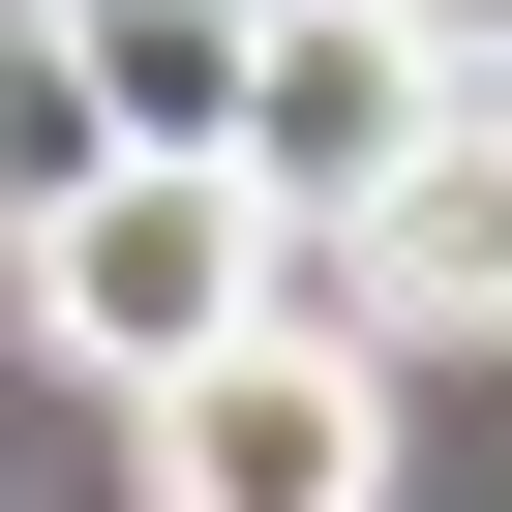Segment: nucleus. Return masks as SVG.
Wrapping results in <instances>:
<instances>
[{
  "instance_id": "obj_1",
  "label": "nucleus",
  "mask_w": 512,
  "mask_h": 512,
  "mask_svg": "<svg viewBox=\"0 0 512 512\" xmlns=\"http://www.w3.org/2000/svg\"><path fill=\"white\" fill-rule=\"evenodd\" d=\"M272 302H302V272H272V211H241V181H91V211L31 241V332H61L121 422H151L181 362H241Z\"/></svg>"
},
{
  "instance_id": "obj_2",
  "label": "nucleus",
  "mask_w": 512,
  "mask_h": 512,
  "mask_svg": "<svg viewBox=\"0 0 512 512\" xmlns=\"http://www.w3.org/2000/svg\"><path fill=\"white\" fill-rule=\"evenodd\" d=\"M121 452H151V512H392V362L332 302H272L241 362H181Z\"/></svg>"
},
{
  "instance_id": "obj_3",
  "label": "nucleus",
  "mask_w": 512,
  "mask_h": 512,
  "mask_svg": "<svg viewBox=\"0 0 512 512\" xmlns=\"http://www.w3.org/2000/svg\"><path fill=\"white\" fill-rule=\"evenodd\" d=\"M302 302H332L362 362H512V121H482V91H452V121L392 151V211L332 241Z\"/></svg>"
},
{
  "instance_id": "obj_4",
  "label": "nucleus",
  "mask_w": 512,
  "mask_h": 512,
  "mask_svg": "<svg viewBox=\"0 0 512 512\" xmlns=\"http://www.w3.org/2000/svg\"><path fill=\"white\" fill-rule=\"evenodd\" d=\"M452 91L362 31V0H272V91H241V211H272V272H332V241L392 211V151H422Z\"/></svg>"
},
{
  "instance_id": "obj_5",
  "label": "nucleus",
  "mask_w": 512,
  "mask_h": 512,
  "mask_svg": "<svg viewBox=\"0 0 512 512\" xmlns=\"http://www.w3.org/2000/svg\"><path fill=\"white\" fill-rule=\"evenodd\" d=\"M31 31H61V91H91V151H121V181H241L272 0H31Z\"/></svg>"
},
{
  "instance_id": "obj_6",
  "label": "nucleus",
  "mask_w": 512,
  "mask_h": 512,
  "mask_svg": "<svg viewBox=\"0 0 512 512\" xmlns=\"http://www.w3.org/2000/svg\"><path fill=\"white\" fill-rule=\"evenodd\" d=\"M121 151H91V91H61V31H31V0H0V241H61Z\"/></svg>"
},
{
  "instance_id": "obj_7",
  "label": "nucleus",
  "mask_w": 512,
  "mask_h": 512,
  "mask_svg": "<svg viewBox=\"0 0 512 512\" xmlns=\"http://www.w3.org/2000/svg\"><path fill=\"white\" fill-rule=\"evenodd\" d=\"M362 31H392L422 91H512V0H362Z\"/></svg>"
},
{
  "instance_id": "obj_8",
  "label": "nucleus",
  "mask_w": 512,
  "mask_h": 512,
  "mask_svg": "<svg viewBox=\"0 0 512 512\" xmlns=\"http://www.w3.org/2000/svg\"><path fill=\"white\" fill-rule=\"evenodd\" d=\"M482 121H512V91H482Z\"/></svg>"
}]
</instances>
